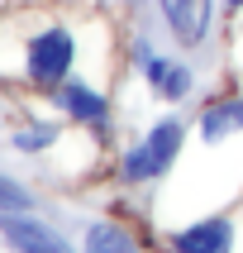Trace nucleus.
<instances>
[{
    "label": "nucleus",
    "instance_id": "obj_12",
    "mask_svg": "<svg viewBox=\"0 0 243 253\" xmlns=\"http://www.w3.org/2000/svg\"><path fill=\"white\" fill-rule=\"evenodd\" d=\"M229 5H243V0H229Z\"/></svg>",
    "mask_w": 243,
    "mask_h": 253
},
{
    "label": "nucleus",
    "instance_id": "obj_6",
    "mask_svg": "<svg viewBox=\"0 0 243 253\" xmlns=\"http://www.w3.org/2000/svg\"><path fill=\"white\" fill-rule=\"evenodd\" d=\"M234 129H243V100H214V105H205V115H200V139L205 143L229 139Z\"/></svg>",
    "mask_w": 243,
    "mask_h": 253
},
{
    "label": "nucleus",
    "instance_id": "obj_3",
    "mask_svg": "<svg viewBox=\"0 0 243 253\" xmlns=\"http://www.w3.org/2000/svg\"><path fill=\"white\" fill-rule=\"evenodd\" d=\"M162 14H167V29L176 43H200L210 34L214 0H162Z\"/></svg>",
    "mask_w": 243,
    "mask_h": 253
},
{
    "label": "nucleus",
    "instance_id": "obj_1",
    "mask_svg": "<svg viewBox=\"0 0 243 253\" xmlns=\"http://www.w3.org/2000/svg\"><path fill=\"white\" fill-rule=\"evenodd\" d=\"M176 153H181V125H176V120H162V125L124 158V177L129 182H153V177H162V172L172 168Z\"/></svg>",
    "mask_w": 243,
    "mask_h": 253
},
{
    "label": "nucleus",
    "instance_id": "obj_11",
    "mask_svg": "<svg viewBox=\"0 0 243 253\" xmlns=\"http://www.w3.org/2000/svg\"><path fill=\"white\" fill-rule=\"evenodd\" d=\"M53 134H57L53 125H34V129H24V134H14V148H48Z\"/></svg>",
    "mask_w": 243,
    "mask_h": 253
},
{
    "label": "nucleus",
    "instance_id": "obj_4",
    "mask_svg": "<svg viewBox=\"0 0 243 253\" xmlns=\"http://www.w3.org/2000/svg\"><path fill=\"white\" fill-rule=\"evenodd\" d=\"M229 249H234V225L224 215L200 220V225L172 234V253H229Z\"/></svg>",
    "mask_w": 243,
    "mask_h": 253
},
{
    "label": "nucleus",
    "instance_id": "obj_2",
    "mask_svg": "<svg viewBox=\"0 0 243 253\" xmlns=\"http://www.w3.org/2000/svg\"><path fill=\"white\" fill-rule=\"evenodd\" d=\"M71 57H76V43H71L67 29H43L38 39H29V82L38 86H57L62 77L71 72Z\"/></svg>",
    "mask_w": 243,
    "mask_h": 253
},
{
    "label": "nucleus",
    "instance_id": "obj_10",
    "mask_svg": "<svg viewBox=\"0 0 243 253\" xmlns=\"http://www.w3.org/2000/svg\"><path fill=\"white\" fill-rule=\"evenodd\" d=\"M34 196H29V186L10 182V177H0V211H29Z\"/></svg>",
    "mask_w": 243,
    "mask_h": 253
},
{
    "label": "nucleus",
    "instance_id": "obj_5",
    "mask_svg": "<svg viewBox=\"0 0 243 253\" xmlns=\"http://www.w3.org/2000/svg\"><path fill=\"white\" fill-rule=\"evenodd\" d=\"M0 229H5V239H10L14 253H71L48 225L24 220V215H5V220H0Z\"/></svg>",
    "mask_w": 243,
    "mask_h": 253
},
{
    "label": "nucleus",
    "instance_id": "obj_9",
    "mask_svg": "<svg viewBox=\"0 0 243 253\" xmlns=\"http://www.w3.org/2000/svg\"><path fill=\"white\" fill-rule=\"evenodd\" d=\"M86 253H139V244L114 225H91L86 229Z\"/></svg>",
    "mask_w": 243,
    "mask_h": 253
},
{
    "label": "nucleus",
    "instance_id": "obj_7",
    "mask_svg": "<svg viewBox=\"0 0 243 253\" xmlns=\"http://www.w3.org/2000/svg\"><path fill=\"white\" fill-rule=\"evenodd\" d=\"M143 72H148V82H153L167 100H181L186 91H191V72L176 67V62H167V57H143Z\"/></svg>",
    "mask_w": 243,
    "mask_h": 253
},
{
    "label": "nucleus",
    "instance_id": "obj_8",
    "mask_svg": "<svg viewBox=\"0 0 243 253\" xmlns=\"http://www.w3.org/2000/svg\"><path fill=\"white\" fill-rule=\"evenodd\" d=\"M53 100H57V105H62L67 115L86 120V125H105V100H100L91 86H62Z\"/></svg>",
    "mask_w": 243,
    "mask_h": 253
}]
</instances>
